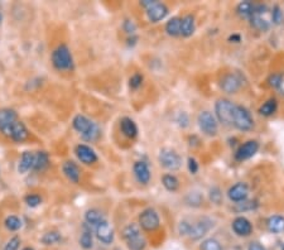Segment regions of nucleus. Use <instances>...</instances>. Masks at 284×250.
I'll return each instance as SVG.
<instances>
[{
	"instance_id": "37998d69",
	"label": "nucleus",
	"mask_w": 284,
	"mask_h": 250,
	"mask_svg": "<svg viewBox=\"0 0 284 250\" xmlns=\"http://www.w3.org/2000/svg\"><path fill=\"white\" fill-rule=\"evenodd\" d=\"M279 79H280V74L270 75V77L268 79L269 86L273 87V89H276V87H278V84H279Z\"/></svg>"
},
{
	"instance_id": "de8ad7c7",
	"label": "nucleus",
	"mask_w": 284,
	"mask_h": 250,
	"mask_svg": "<svg viewBox=\"0 0 284 250\" xmlns=\"http://www.w3.org/2000/svg\"><path fill=\"white\" fill-rule=\"evenodd\" d=\"M276 90H279L280 94L284 95V74H280V79H279V84H278V87H276Z\"/></svg>"
},
{
	"instance_id": "72a5a7b5",
	"label": "nucleus",
	"mask_w": 284,
	"mask_h": 250,
	"mask_svg": "<svg viewBox=\"0 0 284 250\" xmlns=\"http://www.w3.org/2000/svg\"><path fill=\"white\" fill-rule=\"evenodd\" d=\"M254 7H255V4H253L251 2H243V3H240L236 7V12H238V14L241 18L250 19L254 11Z\"/></svg>"
},
{
	"instance_id": "a211bd4d",
	"label": "nucleus",
	"mask_w": 284,
	"mask_h": 250,
	"mask_svg": "<svg viewBox=\"0 0 284 250\" xmlns=\"http://www.w3.org/2000/svg\"><path fill=\"white\" fill-rule=\"evenodd\" d=\"M220 87L226 94H236L241 87V81L236 75L228 74L221 79Z\"/></svg>"
},
{
	"instance_id": "4468645a",
	"label": "nucleus",
	"mask_w": 284,
	"mask_h": 250,
	"mask_svg": "<svg viewBox=\"0 0 284 250\" xmlns=\"http://www.w3.org/2000/svg\"><path fill=\"white\" fill-rule=\"evenodd\" d=\"M259 151V143L256 141H248L239 147L235 153L236 161H246L256 154Z\"/></svg>"
},
{
	"instance_id": "8fccbe9b",
	"label": "nucleus",
	"mask_w": 284,
	"mask_h": 250,
	"mask_svg": "<svg viewBox=\"0 0 284 250\" xmlns=\"http://www.w3.org/2000/svg\"><path fill=\"white\" fill-rule=\"evenodd\" d=\"M22 250H36L33 246H24Z\"/></svg>"
},
{
	"instance_id": "6ab92c4d",
	"label": "nucleus",
	"mask_w": 284,
	"mask_h": 250,
	"mask_svg": "<svg viewBox=\"0 0 284 250\" xmlns=\"http://www.w3.org/2000/svg\"><path fill=\"white\" fill-rule=\"evenodd\" d=\"M51 166V156L47 151H37L34 152V164L33 172L37 173H43L44 171Z\"/></svg>"
},
{
	"instance_id": "2eb2a0df",
	"label": "nucleus",
	"mask_w": 284,
	"mask_h": 250,
	"mask_svg": "<svg viewBox=\"0 0 284 250\" xmlns=\"http://www.w3.org/2000/svg\"><path fill=\"white\" fill-rule=\"evenodd\" d=\"M133 173L138 183L146 186L151 181V169H149V166L147 164V162L136 161L133 166Z\"/></svg>"
},
{
	"instance_id": "b1692460",
	"label": "nucleus",
	"mask_w": 284,
	"mask_h": 250,
	"mask_svg": "<svg viewBox=\"0 0 284 250\" xmlns=\"http://www.w3.org/2000/svg\"><path fill=\"white\" fill-rule=\"evenodd\" d=\"M210 227H211L210 220H207V219L200 220V221L196 222V224L191 225V227H189V231H188V236L193 240L201 239V237H202L203 235H205L206 232L210 230Z\"/></svg>"
},
{
	"instance_id": "ea45409f",
	"label": "nucleus",
	"mask_w": 284,
	"mask_h": 250,
	"mask_svg": "<svg viewBox=\"0 0 284 250\" xmlns=\"http://www.w3.org/2000/svg\"><path fill=\"white\" fill-rule=\"evenodd\" d=\"M123 31L128 34L129 37L130 36H135V32H136V26L133 21L130 19H125L123 22Z\"/></svg>"
},
{
	"instance_id": "5701e85b",
	"label": "nucleus",
	"mask_w": 284,
	"mask_h": 250,
	"mask_svg": "<svg viewBox=\"0 0 284 250\" xmlns=\"http://www.w3.org/2000/svg\"><path fill=\"white\" fill-rule=\"evenodd\" d=\"M34 164V152L26 151L22 153L21 158L18 161V166H17V171L19 174H27L28 172L33 171Z\"/></svg>"
},
{
	"instance_id": "f704fd0d",
	"label": "nucleus",
	"mask_w": 284,
	"mask_h": 250,
	"mask_svg": "<svg viewBox=\"0 0 284 250\" xmlns=\"http://www.w3.org/2000/svg\"><path fill=\"white\" fill-rule=\"evenodd\" d=\"M24 204L27 205L31 209H36V207L41 206L43 204V199L39 194H36V192H31V194H27L24 196Z\"/></svg>"
},
{
	"instance_id": "c756f323",
	"label": "nucleus",
	"mask_w": 284,
	"mask_h": 250,
	"mask_svg": "<svg viewBox=\"0 0 284 250\" xmlns=\"http://www.w3.org/2000/svg\"><path fill=\"white\" fill-rule=\"evenodd\" d=\"M4 227L9 232H17L23 227V220L17 215H9L4 220Z\"/></svg>"
},
{
	"instance_id": "4be33fe9",
	"label": "nucleus",
	"mask_w": 284,
	"mask_h": 250,
	"mask_svg": "<svg viewBox=\"0 0 284 250\" xmlns=\"http://www.w3.org/2000/svg\"><path fill=\"white\" fill-rule=\"evenodd\" d=\"M233 230L239 236L246 237L253 232V225L246 217L239 216L233 221Z\"/></svg>"
},
{
	"instance_id": "c03bdc74",
	"label": "nucleus",
	"mask_w": 284,
	"mask_h": 250,
	"mask_svg": "<svg viewBox=\"0 0 284 250\" xmlns=\"http://www.w3.org/2000/svg\"><path fill=\"white\" fill-rule=\"evenodd\" d=\"M188 169L192 174H196L198 171L197 161H196L195 158H192V157H189V158H188Z\"/></svg>"
},
{
	"instance_id": "e433bc0d",
	"label": "nucleus",
	"mask_w": 284,
	"mask_h": 250,
	"mask_svg": "<svg viewBox=\"0 0 284 250\" xmlns=\"http://www.w3.org/2000/svg\"><path fill=\"white\" fill-rule=\"evenodd\" d=\"M201 250H223L220 242L216 239H206L201 244Z\"/></svg>"
},
{
	"instance_id": "dca6fc26",
	"label": "nucleus",
	"mask_w": 284,
	"mask_h": 250,
	"mask_svg": "<svg viewBox=\"0 0 284 250\" xmlns=\"http://www.w3.org/2000/svg\"><path fill=\"white\" fill-rule=\"evenodd\" d=\"M119 128H120L121 134H123L125 138L128 139H135L138 137V125L136 122L134 121L131 117L129 116H124L120 119V122H119Z\"/></svg>"
},
{
	"instance_id": "9d476101",
	"label": "nucleus",
	"mask_w": 284,
	"mask_h": 250,
	"mask_svg": "<svg viewBox=\"0 0 284 250\" xmlns=\"http://www.w3.org/2000/svg\"><path fill=\"white\" fill-rule=\"evenodd\" d=\"M198 127H200L201 132L205 133L206 136L214 137L218 134L219 131V125L216 117L211 114L210 111H202L200 112L197 117Z\"/></svg>"
},
{
	"instance_id": "09e8293b",
	"label": "nucleus",
	"mask_w": 284,
	"mask_h": 250,
	"mask_svg": "<svg viewBox=\"0 0 284 250\" xmlns=\"http://www.w3.org/2000/svg\"><path fill=\"white\" fill-rule=\"evenodd\" d=\"M128 46H134V44L136 43V41H138V37L136 36H130V37H128Z\"/></svg>"
},
{
	"instance_id": "a19ab883",
	"label": "nucleus",
	"mask_w": 284,
	"mask_h": 250,
	"mask_svg": "<svg viewBox=\"0 0 284 250\" xmlns=\"http://www.w3.org/2000/svg\"><path fill=\"white\" fill-rule=\"evenodd\" d=\"M201 201H202V197H201L200 194L197 192H191L187 197V202L188 205H192V206H200Z\"/></svg>"
},
{
	"instance_id": "79ce46f5",
	"label": "nucleus",
	"mask_w": 284,
	"mask_h": 250,
	"mask_svg": "<svg viewBox=\"0 0 284 250\" xmlns=\"http://www.w3.org/2000/svg\"><path fill=\"white\" fill-rule=\"evenodd\" d=\"M210 199L216 205H220L221 200H223V195H221V191L218 187H214V189L210 190Z\"/></svg>"
},
{
	"instance_id": "2f4dec72",
	"label": "nucleus",
	"mask_w": 284,
	"mask_h": 250,
	"mask_svg": "<svg viewBox=\"0 0 284 250\" xmlns=\"http://www.w3.org/2000/svg\"><path fill=\"white\" fill-rule=\"evenodd\" d=\"M166 32L172 37L181 36V18L174 17V18L169 19L166 24Z\"/></svg>"
},
{
	"instance_id": "49530a36",
	"label": "nucleus",
	"mask_w": 284,
	"mask_h": 250,
	"mask_svg": "<svg viewBox=\"0 0 284 250\" xmlns=\"http://www.w3.org/2000/svg\"><path fill=\"white\" fill-rule=\"evenodd\" d=\"M248 250H266V249L263 246V245L260 244V242L253 241V242H250V244H249Z\"/></svg>"
},
{
	"instance_id": "6e6552de",
	"label": "nucleus",
	"mask_w": 284,
	"mask_h": 250,
	"mask_svg": "<svg viewBox=\"0 0 284 250\" xmlns=\"http://www.w3.org/2000/svg\"><path fill=\"white\" fill-rule=\"evenodd\" d=\"M266 14H268V8L266 6H263V4H258L254 7L253 14L250 17V23L251 26L254 27L255 29L261 32H265L270 28V21L266 18Z\"/></svg>"
},
{
	"instance_id": "39448f33",
	"label": "nucleus",
	"mask_w": 284,
	"mask_h": 250,
	"mask_svg": "<svg viewBox=\"0 0 284 250\" xmlns=\"http://www.w3.org/2000/svg\"><path fill=\"white\" fill-rule=\"evenodd\" d=\"M234 111H235V105L226 99H220L215 104V114L220 122L225 125H233Z\"/></svg>"
},
{
	"instance_id": "0eeeda50",
	"label": "nucleus",
	"mask_w": 284,
	"mask_h": 250,
	"mask_svg": "<svg viewBox=\"0 0 284 250\" xmlns=\"http://www.w3.org/2000/svg\"><path fill=\"white\" fill-rule=\"evenodd\" d=\"M158 161L162 167L169 171H177L182 166V159L179 154L171 148L161 149L158 154Z\"/></svg>"
},
{
	"instance_id": "603ef678",
	"label": "nucleus",
	"mask_w": 284,
	"mask_h": 250,
	"mask_svg": "<svg viewBox=\"0 0 284 250\" xmlns=\"http://www.w3.org/2000/svg\"><path fill=\"white\" fill-rule=\"evenodd\" d=\"M115 250H119V249H115Z\"/></svg>"
},
{
	"instance_id": "473e14b6",
	"label": "nucleus",
	"mask_w": 284,
	"mask_h": 250,
	"mask_svg": "<svg viewBox=\"0 0 284 250\" xmlns=\"http://www.w3.org/2000/svg\"><path fill=\"white\" fill-rule=\"evenodd\" d=\"M162 183H163L164 189L169 192H176L179 187V181L173 174H164L162 177Z\"/></svg>"
},
{
	"instance_id": "423d86ee",
	"label": "nucleus",
	"mask_w": 284,
	"mask_h": 250,
	"mask_svg": "<svg viewBox=\"0 0 284 250\" xmlns=\"http://www.w3.org/2000/svg\"><path fill=\"white\" fill-rule=\"evenodd\" d=\"M233 125L239 131H250L254 127V120L250 111L241 105H235Z\"/></svg>"
},
{
	"instance_id": "393cba45",
	"label": "nucleus",
	"mask_w": 284,
	"mask_h": 250,
	"mask_svg": "<svg viewBox=\"0 0 284 250\" xmlns=\"http://www.w3.org/2000/svg\"><path fill=\"white\" fill-rule=\"evenodd\" d=\"M79 242L80 246L84 250H90L94 247V232H92V227L89 226L86 222L82 224Z\"/></svg>"
},
{
	"instance_id": "58836bf2",
	"label": "nucleus",
	"mask_w": 284,
	"mask_h": 250,
	"mask_svg": "<svg viewBox=\"0 0 284 250\" xmlns=\"http://www.w3.org/2000/svg\"><path fill=\"white\" fill-rule=\"evenodd\" d=\"M21 244H22V239L18 236V235H16V236L11 237V239L7 241V244L4 245V250H19Z\"/></svg>"
},
{
	"instance_id": "cd10ccee",
	"label": "nucleus",
	"mask_w": 284,
	"mask_h": 250,
	"mask_svg": "<svg viewBox=\"0 0 284 250\" xmlns=\"http://www.w3.org/2000/svg\"><path fill=\"white\" fill-rule=\"evenodd\" d=\"M195 33V18L191 14L181 18V36L191 37Z\"/></svg>"
},
{
	"instance_id": "ddd939ff",
	"label": "nucleus",
	"mask_w": 284,
	"mask_h": 250,
	"mask_svg": "<svg viewBox=\"0 0 284 250\" xmlns=\"http://www.w3.org/2000/svg\"><path fill=\"white\" fill-rule=\"evenodd\" d=\"M62 173L66 177L67 181L74 184H79L81 181V168L74 161H64L62 163Z\"/></svg>"
},
{
	"instance_id": "7ed1b4c3",
	"label": "nucleus",
	"mask_w": 284,
	"mask_h": 250,
	"mask_svg": "<svg viewBox=\"0 0 284 250\" xmlns=\"http://www.w3.org/2000/svg\"><path fill=\"white\" fill-rule=\"evenodd\" d=\"M124 241L126 242V246L129 250H144L147 247L146 237L141 235L140 226L138 224H128L121 231Z\"/></svg>"
},
{
	"instance_id": "c9c22d12",
	"label": "nucleus",
	"mask_w": 284,
	"mask_h": 250,
	"mask_svg": "<svg viewBox=\"0 0 284 250\" xmlns=\"http://www.w3.org/2000/svg\"><path fill=\"white\" fill-rule=\"evenodd\" d=\"M284 21V13L279 6H274L273 11H271V22L275 26H280Z\"/></svg>"
},
{
	"instance_id": "bb28decb",
	"label": "nucleus",
	"mask_w": 284,
	"mask_h": 250,
	"mask_svg": "<svg viewBox=\"0 0 284 250\" xmlns=\"http://www.w3.org/2000/svg\"><path fill=\"white\" fill-rule=\"evenodd\" d=\"M266 227L273 234H281L284 232V216L273 215L266 220Z\"/></svg>"
},
{
	"instance_id": "f257e3e1",
	"label": "nucleus",
	"mask_w": 284,
	"mask_h": 250,
	"mask_svg": "<svg viewBox=\"0 0 284 250\" xmlns=\"http://www.w3.org/2000/svg\"><path fill=\"white\" fill-rule=\"evenodd\" d=\"M72 128L81 136L85 142H89V143H94L101 136L99 125L82 114H77L72 119Z\"/></svg>"
},
{
	"instance_id": "c85d7f7f",
	"label": "nucleus",
	"mask_w": 284,
	"mask_h": 250,
	"mask_svg": "<svg viewBox=\"0 0 284 250\" xmlns=\"http://www.w3.org/2000/svg\"><path fill=\"white\" fill-rule=\"evenodd\" d=\"M62 241V234L57 230H51L42 235L41 242L44 246H53V245L59 244Z\"/></svg>"
},
{
	"instance_id": "a878e982",
	"label": "nucleus",
	"mask_w": 284,
	"mask_h": 250,
	"mask_svg": "<svg viewBox=\"0 0 284 250\" xmlns=\"http://www.w3.org/2000/svg\"><path fill=\"white\" fill-rule=\"evenodd\" d=\"M84 217H85V222H86V224L91 227H96L99 224H100V222H103L104 220H106L103 212H101L99 209H95V207L86 210Z\"/></svg>"
},
{
	"instance_id": "aec40b11",
	"label": "nucleus",
	"mask_w": 284,
	"mask_h": 250,
	"mask_svg": "<svg viewBox=\"0 0 284 250\" xmlns=\"http://www.w3.org/2000/svg\"><path fill=\"white\" fill-rule=\"evenodd\" d=\"M29 136H31V133H29V129L27 128V125L22 120H19L16 124V127H14L13 132H12L9 141L14 144H22L28 141Z\"/></svg>"
},
{
	"instance_id": "412c9836",
	"label": "nucleus",
	"mask_w": 284,
	"mask_h": 250,
	"mask_svg": "<svg viewBox=\"0 0 284 250\" xmlns=\"http://www.w3.org/2000/svg\"><path fill=\"white\" fill-rule=\"evenodd\" d=\"M248 195H249V189L245 183H243V182H239V183L234 184V186L230 187V190L228 191L229 199H230L233 202H238V204L245 201Z\"/></svg>"
},
{
	"instance_id": "20e7f679",
	"label": "nucleus",
	"mask_w": 284,
	"mask_h": 250,
	"mask_svg": "<svg viewBox=\"0 0 284 250\" xmlns=\"http://www.w3.org/2000/svg\"><path fill=\"white\" fill-rule=\"evenodd\" d=\"M19 115L12 107H0V134L9 141L14 127L19 121Z\"/></svg>"
},
{
	"instance_id": "1a4fd4ad",
	"label": "nucleus",
	"mask_w": 284,
	"mask_h": 250,
	"mask_svg": "<svg viewBox=\"0 0 284 250\" xmlns=\"http://www.w3.org/2000/svg\"><path fill=\"white\" fill-rule=\"evenodd\" d=\"M139 226L146 231H154L161 225L158 212L154 209H146L139 215Z\"/></svg>"
},
{
	"instance_id": "4c0bfd02",
	"label": "nucleus",
	"mask_w": 284,
	"mask_h": 250,
	"mask_svg": "<svg viewBox=\"0 0 284 250\" xmlns=\"http://www.w3.org/2000/svg\"><path fill=\"white\" fill-rule=\"evenodd\" d=\"M143 75L139 74V72H135V74H133L130 76V79H129V87H130L131 90H138L139 87L141 86V84H143Z\"/></svg>"
},
{
	"instance_id": "9b49d317",
	"label": "nucleus",
	"mask_w": 284,
	"mask_h": 250,
	"mask_svg": "<svg viewBox=\"0 0 284 250\" xmlns=\"http://www.w3.org/2000/svg\"><path fill=\"white\" fill-rule=\"evenodd\" d=\"M75 156L85 166H92L99 161L98 153L94 151L90 146L84 143H80L75 147Z\"/></svg>"
},
{
	"instance_id": "a18cd8bd",
	"label": "nucleus",
	"mask_w": 284,
	"mask_h": 250,
	"mask_svg": "<svg viewBox=\"0 0 284 250\" xmlns=\"http://www.w3.org/2000/svg\"><path fill=\"white\" fill-rule=\"evenodd\" d=\"M189 227H191V224H188L187 221H182L181 224H179V234L181 235H188V231H189Z\"/></svg>"
},
{
	"instance_id": "7c9ffc66",
	"label": "nucleus",
	"mask_w": 284,
	"mask_h": 250,
	"mask_svg": "<svg viewBox=\"0 0 284 250\" xmlns=\"http://www.w3.org/2000/svg\"><path fill=\"white\" fill-rule=\"evenodd\" d=\"M278 110V101L275 99H269L259 107V112L263 116H271Z\"/></svg>"
},
{
	"instance_id": "f03ea898",
	"label": "nucleus",
	"mask_w": 284,
	"mask_h": 250,
	"mask_svg": "<svg viewBox=\"0 0 284 250\" xmlns=\"http://www.w3.org/2000/svg\"><path fill=\"white\" fill-rule=\"evenodd\" d=\"M51 64L58 72H71L75 69L74 57L66 43H59L51 53Z\"/></svg>"
},
{
	"instance_id": "3c124183",
	"label": "nucleus",
	"mask_w": 284,
	"mask_h": 250,
	"mask_svg": "<svg viewBox=\"0 0 284 250\" xmlns=\"http://www.w3.org/2000/svg\"><path fill=\"white\" fill-rule=\"evenodd\" d=\"M2 21H3V17H2V13H0V24H2Z\"/></svg>"
},
{
	"instance_id": "f3484780",
	"label": "nucleus",
	"mask_w": 284,
	"mask_h": 250,
	"mask_svg": "<svg viewBox=\"0 0 284 250\" xmlns=\"http://www.w3.org/2000/svg\"><path fill=\"white\" fill-rule=\"evenodd\" d=\"M167 14H168V8L166 4L159 3V2H156L153 6L147 9V17L152 23H158L162 19L166 18Z\"/></svg>"
},
{
	"instance_id": "f8f14e48",
	"label": "nucleus",
	"mask_w": 284,
	"mask_h": 250,
	"mask_svg": "<svg viewBox=\"0 0 284 250\" xmlns=\"http://www.w3.org/2000/svg\"><path fill=\"white\" fill-rule=\"evenodd\" d=\"M95 235L98 237V240L100 242L105 245H110L114 241V236H115V232H114L113 226L110 225V222L108 220H104L103 222L95 227Z\"/></svg>"
}]
</instances>
